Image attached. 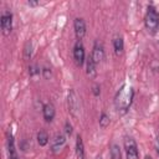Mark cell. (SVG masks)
Instances as JSON below:
<instances>
[{
    "mask_svg": "<svg viewBox=\"0 0 159 159\" xmlns=\"http://www.w3.org/2000/svg\"><path fill=\"white\" fill-rule=\"evenodd\" d=\"M132 99H133V89L132 87H128L125 84H123L119 91L117 92L116 94V98H114V103H116V107L120 111H127L132 103Z\"/></svg>",
    "mask_w": 159,
    "mask_h": 159,
    "instance_id": "1",
    "label": "cell"
},
{
    "mask_svg": "<svg viewBox=\"0 0 159 159\" xmlns=\"http://www.w3.org/2000/svg\"><path fill=\"white\" fill-rule=\"evenodd\" d=\"M144 24L147 30L150 34H155L159 30V12L154 6H148V10L144 17Z\"/></svg>",
    "mask_w": 159,
    "mask_h": 159,
    "instance_id": "2",
    "label": "cell"
},
{
    "mask_svg": "<svg viewBox=\"0 0 159 159\" xmlns=\"http://www.w3.org/2000/svg\"><path fill=\"white\" fill-rule=\"evenodd\" d=\"M67 102H68V109L70 113L73 117H78L80 116V111H81V104H80V98L76 93L75 89H70L68 92V97H67Z\"/></svg>",
    "mask_w": 159,
    "mask_h": 159,
    "instance_id": "3",
    "label": "cell"
},
{
    "mask_svg": "<svg viewBox=\"0 0 159 159\" xmlns=\"http://www.w3.org/2000/svg\"><path fill=\"white\" fill-rule=\"evenodd\" d=\"M123 143H124L127 159H139V153H138V147L135 140L132 137H125Z\"/></svg>",
    "mask_w": 159,
    "mask_h": 159,
    "instance_id": "4",
    "label": "cell"
},
{
    "mask_svg": "<svg viewBox=\"0 0 159 159\" xmlns=\"http://www.w3.org/2000/svg\"><path fill=\"white\" fill-rule=\"evenodd\" d=\"M0 26L4 35H10L12 30V14L10 11H5L0 17Z\"/></svg>",
    "mask_w": 159,
    "mask_h": 159,
    "instance_id": "5",
    "label": "cell"
},
{
    "mask_svg": "<svg viewBox=\"0 0 159 159\" xmlns=\"http://www.w3.org/2000/svg\"><path fill=\"white\" fill-rule=\"evenodd\" d=\"M84 58H86L84 47H83L81 41H77L75 43V47H73V60H75L77 66H82L84 63Z\"/></svg>",
    "mask_w": 159,
    "mask_h": 159,
    "instance_id": "6",
    "label": "cell"
},
{
    "mask_svg": "<svg viewBox=\"0 0 159 159\" xmlns=\"http://www.w3.org/2000/svg\"><path fill=\"white\" fill-rule=\"evenodd\" d=\"M73 29H75V34H76L78 41H81L86 35V24H84L83 19L76 17L73 21Z\"/></svg>",
    "mask_w": 159,
    "mask_h": 159,
    "instance_id": "7",
    "label": "cell"
},
{
    "mask_svg": "<svg viewBox=\"0 0 159 159\" xmlns=\"http://www.w3.org/2000/svg\"><path fill=\"white\" fill-rule=\"evenodd\" d=\"M91 56H92L93 61L96 62V65L99 63V62L104 58V48H103V45H102L101 42H98V41L94 42L93 51H92V55H91Z\"/></svg>",
    "mask_w": 159,
    "mask_h": 159,
    "instance_id": "8",
    "label": "cell"
},
{
    "mask_svg": "<svg viewBox=\"0 0 159 159\" xmlns=\"http://www.w3.org/2000/svg\"><path fill=\"white\" fill-rule=\"evenodd\" d=\"M65 144H66V137L62 135V134H57V135H55L53 139H52L51 150H52L53 153H57V152H60V150L63 148Z\"/></svg>",
    "mask_w": 159,
    "mask_h": 159,
    "instance_id": "9",
    "label": "cell"
},
{
    "mask_svg": "<svg viewBox=\"0 0 159 159\" xmlns=\"http://www.w3.org/2000/svg\"><path fill=\"white\" fill-rule=\"evenodd\" d=\"M42 114H43V119L46 122H52L55 118V114H56L55 106L52 103H46L42 108Z\"/></svg>",
    "mask_w": 159,
    "mask_h": 159,
    "instance_id": "10",
    "label": "cell"
},
{
    "mask_svg": "<svg viewBox=\"0 0 159 159\" xmlns=\"http://www.w3.org/2000/svg\"><path fill=\"white\" fill-rule=\"evenodd\" d=\"M86 72H87V75L89 76V77H94L96 76V62L93 61V58H92V56H88L87 57V60H86Z\"/></svg>",
    "mask_w": 159,
    "mask_h": 159,
    "instance_id": "11",
    "label": "cell"
},
{
    "mask_svg": "<svg viewBox=\"0 0 159 159\" xmlns=\"http://www.w3.org/2000/svg\"><path fill=\"white\" fill-rule=\"evenodd\" d=\"M7 150H9V159H17V154H16V149H15V144H14V138L11 134L7 137Z\"/></svg>",
    "mask_w": 159,
    "mask_h": 159,
    "instance_id": "12",
    "label": "cell"
},
{
    "mask_svg": "<svg viewBox=\"0 0 159 159\" xmlns=\"http://www.w3.org/2000/svg\"><path fill=\"white\" fill-rule=\"evenodd\" d=\"M113 47H114V52L116 55H120L124 50V43H123V39L120 36H116L113 40Z\"/></svg>",
    "mask_w": 159,
    "mask_h": 159,
    "instance_id": "13",
    "label": "cell"
},
{
    "mask_svg": "<svg viewBox=\"0 0 159 159\" xmlns=\"http://www.w3.org/2000/svg\"><path fill=\"white\" fill-rule=\"evenodd\" d=\"M48 140H50V138H48V134H47L45 130H40V132L37 133V143H39L41 147H45V145H47Z\"/></svg>",
    "mask_w": 159,
    "mask_h": 159,
    "instance_id": "14",
    "label": "cell"
},
{
    "mask_svg": "<svg viewBox=\"0 0 159 159\" xmlns=\"http://www.w3.org/2000/svg\"><path fill=\"white\" fill-rule=\"evenodd\" d=\"M76 153H77V157H80V158L83 159L84 149H83V142H82V138H81L80 134H78L77 138H76Z\"/></svg>",
    "mask_w": 159,
    "mask_h": 159,
    "instance_id": "15",
    "label": "cell"
},
{
    "mask_svg": "<svg viewBox=\"0 0 159 159\" xmlns=\"http://www.w3.org/2000/svg\"><path fill=\"white\" fill-rule=\"evenodd\" d=\"M111 158L112 159H122V153L120 148L118 144H112L111 147Z\"/></svg>",
    "mask_w": 159,
    "mask_h": 159,
    "instance_id": "16",
    "label": "cell"
},
{
    "mask_svg": "<svg viewBox=\"0 0 159 159\" xmlns=\"http://www.w3.org/2000/svg\"><path fill=\"white\" fill-rule=\"evenodd\" d=\"M109 123H111L109 117L106 113H102L101 114V118H99V125H101V128H107L109 125Z\"/></svg>",
    "mask_w": 159,
    "mask_h": 159,
    "instance_id": "17",
    "label": "cell"
},
{
    "mask_svg": "<svg viewBox=\"0 0 159 159\" xmlns=\"http://www.w3.org/2000/svg\"><path fill=\"white\" fill-rule=\"evenodd\" d=\"M32 45H31V41H29L27 43H26V46H25V57L26 58H30L31 57V52H32Z\"/></svg>",
    "mask_w": 159,
    "mask_h": 159,
    "instance_id": "18",
    "label": "cell"
},
{
    "mask_svg": "<svg viewBox=\"0 0 159 159\" xmlns=\"http://www.w3.org/2000/svg\"><path fill=\"white\" fill-rule=\"evenodd\" d=\"M42 75H43V77H45V78H50L52 73H51V70H50V68L43 67V68H42Z\"/></svg>",
    "mask_w": 159,
    "mask_h": 159,
    "instance_id": "19",
    "label": "cell"
},
{
    "mask_svg": "<svg viewBox=\"0 0 159 159\" xmlns=\"http://www.w3.org/2000/svg\"><path fill=\"white\" fill-rule=\"evenodd\" d=\"M65 132H66L67 135H71L72 134V125L68 122H66V124H65Z\"/></svg>",
    "mask_w": 159,
    "mask_h": 159,
    "instance_id": "20",
    "label": "cell"
},
{
    "mask_svg": "<svg viewBox=\"0 0 159 159\" xmlns=\"http://www.w3.org/2000/svg\"><path fill=\"white\" fill-rule=\"evenodd\" d=\"M29 72H30L31 76H35V75H37V73L40 72V70H39L37 67H35V66H31V67L29 68Z\"/></svg>",
    "mask_w": 159,
    "mask_h": 159,
    "instance_id": "21",
    "label": "cell"
},
{
    "mask_svg": "<svg viewBox=\"0 0 159 159\" xmlns=\"http://www.w3.org/2000/svg\"><path fill=\"white\" fill-rule=\"evenodd\" d=\"M99 93H101L99 86H94V87H93V94H94V96H99Z\"/></svg>",
    "mask_w": 159,
    "mask_h": 159,
    "instance_id": "22",
    "label": "cell"
},
{
    "mask_svg": "<svg viewBox=\"0 0 159 159\" xmlns=\"http://www.w3.org/2000/svg\"><path fill=\"white\" fill-rule=\"evenodd\" d=\"M155 150H157V154L159 155V137H158L157 140H155Z\"/></svg>",
    "mask_w": 159,
    "mask_h": 159,
    "instance_id": "23",
    "label": "cell"
},
{
    "mask_svg": "<svg viewBox=\"0 0 159 159\" xmlns=\"http://www.w3.org/2000/svg\"><path fill=\"white\" fill-rule=\"evenodd\" d=\"M27 4H29L30 6H36V5H39V2H37V1H29Z\"/></svg>",
    "mask_w": 159,
    "mask_h": 159,
    "instance_id": "24",
    "label": "cell"
},
{
    "mask_svg": "<svg viewBox=\"0 0 159 159\" xmlns=\"http://www.w3.org/2000/svg\"><path fill=\"white\" fill-rule=\"evenodd\" d=\"M145 159H152V158L150 157H145Z\"/></svg>",
    "mask_w": 159,
    "mask_h": 159,
    "instance_id": "25",
    "label": "cell"
},
{
    "mask_svg": "<svg viewBox=\"0 0 159 159\" xmlns=\"http://www.w3.org/2000/svg\"><path fill=\"white\" fill-rule=\"evenodd\" d=\"M96 159H102V158H101V157H97V158H96Z\"/></svg>",
    "mask_w": 159,
    "mask_h": 159,
    "instance_id": "26",
    "label": "cell"
}]
</instances>
